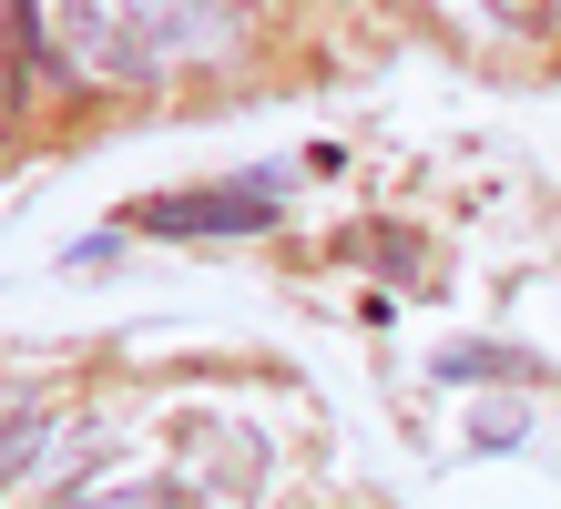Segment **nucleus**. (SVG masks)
Returning a JSON list of instances; mask_svg holds the SVG:
<instances>
[{
	"label": "nucleus",
	"instance_id": "6",
	"mask_svg": "<svg viewBox=\"0 0 561 509\" xmlns=\"http://www.w3.org/2000/svg\"><path fill=\"white\" fill-rule=\"evenodd\" d=\"M501 11H531V0H501Z\"/></svg>",
	"mask_w": 561,
	"mask_h": 509
},
{
	"label": "nucleus",
	"instance_id": "4",
	"mask_svg": "<svg viewBox=\"0 0 561 509\" xmlns=\"http://www.w3.org/2000/svg\"><path fill=\"white\" fill-rule=\"evenodd\" d=\"M82 509H174V489H92Z\"/></svg>",
	"mask_w": 561,
	"mask_h": 509
},
{
	"label": "nucleus",
	"instance_id": "5",
	"mask_svg": "<svg viewBox=\"0 0 561 509\" xmlns=\"http://www.w3.org/2000/svg\"><path fill=\"white\" fill-rule=\"evenodd\" d=\"M520 428H531V418H520V407H480V449H511Z\"/></svg>",
	"mask_w": 561,
	"mask_h": 509
},
{
	"label": "nucleus",
	"instance_id": "2",
	"mask_svg": "<svg viewBox=\"0 0 561 509\" xmlns=\"http://www.w3.org/2000/svg\"><path fill=\"white\" fill-rule=\"evenodd\" d=\"M276 224V174L215 184V194H153L134 204V234H174V245H225V234H266Z\"/></svg>",
	"mask_w": 561,
	"mask_h": 509
},
{
	"label": "nucleus",
	"instance_id": "3",
	"mask_svg": "<svg viewBox=\"0 0 561 509\" xmlns=\"http://www.w3.org/2000/svg\"><path fill=\"white\" fill-rule=\"evenodd\" d=\"M428 367H439V387H459V378H531V357H511V347H439Z\"/></svg>",
	"mask_w": 561,
	"mask_h": 509
},
{
	"label": "nucleus",
	"instance_id": "1",
	"mask_svg": "<svg viewBox=\"0 0 561 509\" xmlns=\"http://www.w3.org/2000/svg\"><path fill=\"white\" fill-rule=\"evenodd\" d=\"M72 21H82V51L123 82H153L163 61H205L236 42L215 0H72Z\"/></svg>",
	"mask_w": 561,
	"mask_h": 509
}]
</instances>
